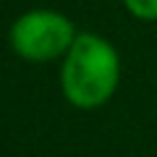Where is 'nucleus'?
Wrapping results in <instances>:
<instances>
[{
	"mask_svg": "<svg viewBox=\"0 0 157 157\" xmlns=\"http://www.w3.org/2000/svg\"><path fill=\"white\" fill-rule=\"evenodd\" d=\"M121 84V55L105 37L78 32L60 66L63 97L78 110H94L113 100Z\"/></svg>",
	"mask_w": 157,
	"mask_h": 157,
	"instance_id": "1",
	"label": "nucleus"
},
{
	"mask_svg": "<svg viewBox=\"0 0 157 157\" xmlns=\"http://www.w3.org/2000/svg\"><path fill=\"white\" fill-rule=\"evenodd\" d=\"M76 34V26L66 13L50 11V8H34L13 21L8 39L18 58L29 63H50L66 58Z\"/></svg>",
	"mask_w": 157,
	"mask_h": 157,
	"instance_id": "2",
	"label": "nucleus"
},
{
	"mask_svg": "<svg viewBox=\"0 0 157 157\" xmlns=\"http://www.w3.org/2000/svg\"><path fill=\"white\" fill-rule=\"evenodd\" d=\"M123 6L139 21H157V0H123Z\"/></svg>",
	"mask_w": 157,
	"mask_h": 157,
	"instance_id": "3",
	"label": "nucleus"
}]
</instances>
